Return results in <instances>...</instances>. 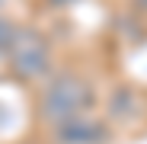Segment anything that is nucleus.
<instances>
[{
  "label": "nucleus",
  "instance_id": "nucleus-1",
  "mask_svg": "<svg viewBox=\"0 0 147 144\" xmlns=\"http://www.w3.org/2000/svg\"><path fill=\"white\" fill-rule=\"evenodd\" d=\"M90 103H93L90 87L74 74H61L42 93V115L48 122H55V125H67L74 118H80Z\"/></svg>",
  "mask_w": 147,
  "mask_h": 144
},
{
  "label": "nucleus",
  "instance_id": "nucleus-2",
  "mask_svg": "<svg viewBox=\"0 0 147 144\" xmlns=\"http://www.w3.org/2000/svg\"><path fill=\"white\" fill-rule=\"evenodd\" d=\"M10 64L19 77H38L48 70L51 64V51H48V42L42 39V32L35 29H16L13 35V45H10Z\"/></svg>",
  "mask_w": 147,
  "mask_h": 144
},
{
  "label": "nucleus",
  "instance_id": "nucleus-3",
  "mask_svg": "<svg viewBox=\"0 0 147 144\" xmlns=\"http://www.w3.org/2000/svg\"><path fill=\"white\" fill-rule=\"evenodd\" d=\"M106 138V128L90 118H74L67 125H58V141L61 144H99Z\"/></svg>",
  "mask_w": 147,
  "mask_h": 144
},
{
  "label": "nucleus",
  "instance_id": "nucleus-4",
  "mask_svg": "<svg viewBox=\"0 0 147 144\" xmlns=\"http://www.w3.org/2000/svg\"><path fill=\"white\" fill-rule=\"evenodd\" d=\"M13 35H16V26H13V22H7V19H0V55L10 51Z\"/></svg>",
  "mask_w": 147,
  "mask_h": 144
},
{
  "label": "nucleus",
  "instance_id": "nucleus-5",
  "mask_svg": "<svg viewBox=\"0 0 147 144\" xmlns=\"http://www.w3.org/2000/svg\"><path fill=\"white\" fill-rule=\"evenodd\" d=\"M138 7H141V10H147V0H138Z\"/></svg>",
  "mask_w": 147,
  "mask_h": 144
},
{
  "label": "nucleus",
  "instance_id": "nucleus-6",
  "mask_svg": "<svg viewBox=\"0 0 147 144\" xmlns=\"http://www.w3.org/2000/svg\"><path fill=\"white\" fill-rule=\"evenodd\" d=\"M51 3H70V0H51Z\"/></svg>",
  "mask_w": 147,
  "mask_h": 144
}]
</instances>
